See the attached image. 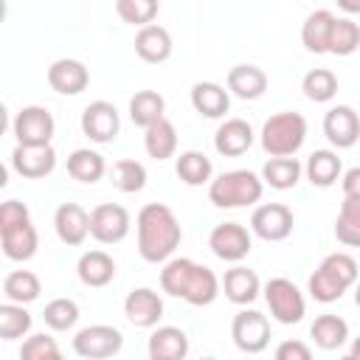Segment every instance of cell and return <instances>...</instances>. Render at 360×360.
Instances as JSON below:
<instances>
[{
    "label": "cell",
    "instance_id": "4316f807",
    "mask_svg": "<svg viewBox=\"0 0 360 360\" xmlns=\"http://www.w3.org/2000/svg\"><path fill=\"white\" fill-rule=\"evenodd\" d=\"M304 172H307V180H309L312 186H318V188H329V186L338 183L343 166H340L338 152H332V149H315V152L307 158Z\"/></svg>",
    "mask_w": 360,
    "mask_h": 360
},
{
    "label": "cell",
    "instance_id": "74e56055",
    "mask_svg": "<svg viewBox=\"0 0 360 360\" xmlns=\"http://www.w3.org/2000/svg\"><path fill=\"white\" fill-rule=\"evenodd\" d=\"M301 90H304V96H307L309 101L326 104V101H332L335 93H338V76H335L329 68H315V70H309V73L304 76Z\"/></svg>",
    "mask_w": 360,
    "mask_h": 360
},
{
    "label": "cell",
    "instance_id": "d6a6232c",
    "mask_svg": "<svg viewBox=\"0 0 360 360\" xmlns=\"http://www.w3.org/2000/svg\"><path fill=\"white\" fill-rule=\"evenodd\" d=\"M42 292V284L37 278V273L31 270H14L3 278V295L6 301H14V304H31L37 301Z\"/></svg>",
    "mask_w": 360,
    "mask_h": 360
},
{
    "label": "cell",
    "instance_id": "ee69618b",
    "mask_svg": "<svg viewBox=\"0 0 360 360\" xmlns=\"http://www.w3.org/2000/svg\"><path fill=\"white\" fill-rule=\"evenodd\" d=\"M318 267H323L326 273H332L343 287H352L354 281H357V276H360V267H357V262L349 256V253H329V256H323V262L318 264Z\"/></svg>",
    "mask_w": 360,
    "mask_h": 360
},
{
    "label": "cell",
    "instance_id": "7a4b0ae2",
    "mask_svg": "<svg viewBox=\"0 0 360 360\" xmlns=\"http://www.w3.org/2000/svg\"><path fill=\"white\" fill-rule=\"evenodd\" d=\"M264 191V180L248 169H233V172H222L217 180L208 183V200L217 208H242V205H253L262 200Z\"/></svg>",
    "mask_w": 360,
    "mask_h": 360
},
{
    "label": "cell",
    "instance_id": "5b68a950",
    "mask_svg": "<svg viewBox=\"0 0 360 360\" xmlns=\"http://www.w3.org/2000/svg\"><path fill=\"white\" fill-rule=\"evenodd\" d=\"M124 346V335L121 329L110 326V323H93L76 332L73 338V352L84 360H104L118 354Z\"/></svg>",
    "mask_w": 360,
    "mask_h": 360
},
{
    "label": "cell",
    "instance_id": "cb8c5ba5",
    "mask_svg": "<svg viewBox=\"0 0 360 360\" xmlns=\"http://www.w3.org/2000/svg\"><path fill=\"white\" fill-rule=\"evenodd\" d=\"M332 22H335V14L329 8H318V11L307 14V20L301 25V42L309 53H329Z\"/></svg>",
    "mask_w": 360,
    "mask_h": 360
},
{
    "label": "cell",
    "instance_id": "60d3db41",
    "mask_svg": "<svg viewBox=\"0 0 360 360\" xmlns=\"http://www.w3.org/2000/svg\"><path fill=\"white\" fill-rule=\"evenodd\" d=\"M191 267H194V262L186 259V256L169 259V262L163 264V270H160V287H163V292H169V295H174V298H183L186 281H188V276H191Z\"/></svg>",
    "mask_w": 360,
    "mask_h": 360
},
{
    "label": "cell",
    "instance_id": "83f0119b",
    "mask_svg": "<svg viewBox=\"0 0 360 360\" xmlns=\"http://www.w3.org/2000/svg\"><path fill=\"white\" fill-rule=\"evenodd\" d=\"M309 338H312V343L318 349H326V352L340 349L349 340V323L340 315H332V312L318 315L312 321V326H309Z\"/></svg>",
    "mask_w": 360,
    "mask_h": 360
},
{
    "label": "cell",
    "instance_id": "603a6c76",
    "mask_svg": "<svg viewBox=\"0 0 360 360\" xmlns=\"http://www.w3.org/2000/svg\"><path fill=\"white\" fill-rule=\"evenodd\" d=\"M191 107L205 118H222L231 107V96L217 82H197L191 87Z\"/></svg>",
    "mask_w": 360,
    "mask_h": 360
},
{
    "label": "cell",
    "instance_id": "d4e9b609",
    "mask_svg": "<svg viewBox=\"0 0 360 360\" xmlns=\"http://www.w3.org/2000/svg\"><path fill=\"white\" fill-rule=\"evenodd\" d=\"M228 90L245 101H253L267 90V73L256 65H233L228 70Z\"/></svg>",
    "mask_w": 360,
    "mask_h": 360
},
{
    "label": "cell",
    "instance_id": "ab89813d",
    "mask_svg": "<svg viewBox=\"0 0 360 360\" xmlns=\"http://www.w3.org/2000/svg\"><path fill=\"white\" fill-rule=\"evenodd\" d=\"M42 318H45V326L53 329V332H68L76 326L79 321V304L73 298H53L45 304L42 309Z\"/></svg>",
    "mask_w": 360,
    "mask_h": 360
},
{
    "label": "cell",
    "instance_id": "f907efd6",
    "mask_svg": "<svg viewBox=\"0 0 360 360\" xmlns=\"http://www.w3.org/2000/svg\"><path fill=\"white\" fill-rule=\"evenodd\" d=\"M349 354H352L354 360H360V338H354V343H352V349H349Z\"/></svg>",
    "mask_w": 360,
    "mask_h": 360
},
{
    "label": "cell",
    "instance_id": "f35d334b",
    "mask_svg": "<svg viewBox=\"0 0 360 360\" xmlns=\"http://www.w3.org/2000/svg\"><path fill=\"white\" fill-rule=\"evenodd\" d=\"M360 48V25L349 17H335L332 34H329V53L349 56Z\"/></svg>",
    "mask_w": 360,
    "mask_h": 360
},
{
    "label": "cell",
    "instance_id": "5bb4252c",
    "mask_svg": "<svg viewBox=\"0 0 360 360\" xmlns=\"http://www.w3.org/2000/svg\"><path fill=\"white\" fill-rule=\"evenodd\" d=\"M124 315L132 326L141 329H152L158 326V321L163 318V301L155 290L149 287H135L127 298H124Z\"/></svg>",
    "mask_w": 360,
    "mask_h": 360
},
{
    "label": "cell",
    "instance_id": "7c38bea8",
    "mask_svg": "<svg viewBox=\"0 0 360 360\" xmlns=\"http://www.w3.org/2000/svg\"><path fill=\"white\" fill-rule=\"evenodd\" d=\"M121 129L118 110L110 101H90L82 110V132L96 143H110Z\"/></svg>",
    "mask_w": 360,
    "mask_h": 360
},
{
    "label": "cell",
    "instance_id": "2e32d148",
    "mask_svg": "<svg viewBox=\"0 0 360 360\" xmlns=\"http://www.w3.org/2000/svg\"><path fill=\"white\" fill-rule=\"evenodd\" d=\"M48 84L62 96H79L90 84V73L79 59H56L48 68Z\"/></svg>",
    "mask_w": 360,
    "mask_h": 360
},
{
    "label": "cell",
    "instance_id": "b9f144b4",
    "mask_svg": "<svg viewBox=\"0 0 360 360\" xmlns=\"http://www.w3.org/2000/svg\"><path fill=\"white\" fill-rule=\"evenodd\" d=\"M307 290H309V295H312L315 301H321V304H332V301H340V295H343L349 287H343L332 273H326L323 267H318V270L309 276Z\"/></svg>",
    "mask_w": 360,
    "mask_h": 360
},
{
    "label": "cell",
    "instance_id": "30bf717a",
    "mask_svg": "<svg viewBox=\"0 0 360 360\" xmlns=\"http://www.w3.org/2000/svg\"><path fill=\"white\" fill-rule=\"evenodd\" d=\"M11 169L25 180H42L56 169V149L51 143H17L11 152Z\"/></svg>",
    "mask_w": 360,
    "mask_h": 360
},
{
    "label": "cell",
    "instance_id": "484cf974",
    "mask_svg": "<svg viewBox=\"0 0 360 360\" xmlns=\"http://www.w3.org/2000/svg\"><path fill=\"white\" fill-rule=\"evenodd\" d=\"M219 295V278L214 276L211 267L205 264H197L191 267V276L186 281V292H183V301L191 304V307H208L214 298Z\"/></svg>",
    "mask_w": 360,
    "mask_h": 360
},
{
    "label": "cell",
    "instance_id": "681fc988",
    "mask_svg": "<svg viewBox=\"0 0 360 360\" xmlns=\"http://www.w3.org/2000/svg\"><path fill=\"white\" fill-rule=\"evenodd\" d=\"M338 8H343L346 14H360V0H335Z\"/></svg>",
    "mask_w": 360,
    "mask_h": 360
},
{
    "label": "cell",
    "instance_id": "1f68e13d",
    "mask_svg": "<svg viewBox=\"0 0 360 360\" xmlns=\"http://www.w3.org/2000/svg\"><path fill=\"white\" fill-rule=\"evenodd\" d=\"M301 172H304V166H301L298 158H292V155H287V158H270V160L262 166V180H264L270 188L287 191V188H292V186L301 180Z\"/></svg>",
    "mask_w": 360,
    "mask_h": 360
},
{
    "label": "cell",
    "instance_id": "ac0fdd59",
    "mask_svg": "<svg viewBox=\"0 0 360 360\" xmlns=\"http://www.w3.org/2000/svg\"><path fill=\"white\" fill-rule=\"evenodd\" d=\"M135 53L149 65L166 62L172 56V34L158 22L141 25L135 34Z\"/></svg>",
    "mask_w": 360,
    "mask_h": 360
},
{
    "label": "cell",
    "instance_id": "9a60e30c",
    "mask_svg": "<svg viewBox=\"0 0 360 360\" xmlns=\"http://www.w3.org/2000/svg\"><path fill=\"white\" fill-rule=\"evenodd\" d=\"M53 228H56L59 242L76 248L90 233V214L79 202H62L56 208V214H53Z\"/></svg>",
    "mask_w": 360,
    "mask_h": 360
},
{
    "label": "cell",
    "instance_id": "c3c4849f",
    "mask_svg": "<svg viewBox=\"0 0 360 360\" xmlns=\"http://www.w3.org/2000/svg\"><path fill=\"white\" fill-rule=\"evenodd\" d=\"M340 186H343V194H360V166H352L349 172H343Z\"/></svg>",
    "mask_w": 360,
    "mask_h": 360
},
{
    "label": "cell",
    "instance_id": "52a82bcc",
    "mask_svg": "<svg viewBox=\"0 0 360 360\" xmlns=\"http://www.w3.org/2000/svg\"><path fill=\"white\" fill-rule=\"evenodd\" d=\"M11 132H14L17 143L39 146V143H51V138H53V132H56V121H53V115H51L45 107L31 104V107H22V110L14 115Z\"/></svg>",
    "mask_w": 360,
    "mask_h": 360
},
{
    "label": "cell",
    "instance_id": "e0dca14e",
    "mask_svg": "<svg viewBox=\"0 0 360 360\" xmlns=\"http://www.w3.org/2000/svg\"><path fill=\"white\" fill-rule=\"evenodd\" d=\"M253 146V127L245 118H228L214 135V149L225 158H239Z\"/></svg>",
    "mask_w": 360,
    "mask_h": 360
},
{
    "label": "cell",
    "instance_id": "e575fe53",
    "mask_svg": "<svg viewBox=\"0 0 360 360\" xmlns=\"http://www.w3.org/2000/svg\"><path fill=\"white\" fill-rule=\"evenodd\" d=\"M174 172H177V177L186 186H202V183L211 180L214 166H211V158L208 155H202L197 149H188V152H180V158L174 163Z\"/></svg>",
    "mask_w": 360,
    "mask_h": 360
},
{
    "label": "cell",
    "instance_id": "d590c367",
    "mask_svg": "<svg viewBox=\"0 0 360 360\" xmlns=\"http://www.w3.org/2000/svg\"><path fill=\"white\" fill-rule=\"evenodd\" d=\"M31 312L25 309V304H14V301H6L0 304V338L3 340H17V338H25L31 332Z\"/></svg>",
    "mask_w": 360,
    "mask_h": 360
},
{
    "label": "cell",
    "instance_id": "f6af8a7d",
    "mask_svg": "<svg viewBox=\"0 0 360 360\" xmlns=\"http://www.w3.org/2000/svg\"><path fill=\"white\" fill-rule=\"evenodd\" d=\"M20 357L22 360H59L62 352H59V346L51 335L37 332V335L25 338V343L20 346Z\"/></svg>",
    "mask_w": 360,
    "mask_h": 360
},
{
    "label": "cell",
    "instance_id": "4fadbf2b",
    "mask_svg": "<svg viewBox=\"0 0 360 360\" xmlns=\"http://www.w3.org/2000/svg\"><path fill=\"white\" fill-rule=\"evenodd\" d=\"M323 135L338 149L354 146L357 138H360V118H357V112L349 104H338V107L326 110V115H323Z\"/></svg>",
    "mask_w": 360,
    "mask_h": 360
},
{
    "label": "cell",
    "instance_id": "7bdbcfd3",
    "mask_svg": "<svg viewBox=\"0 0 360 360\" xmlns=\"http://www.w3.org/2000/svg\"><path fill=\"white\" fill-rule=\"evenodd\" d=\"M160 3L158 0H115V11L129 25H149L158 17Z\"/></svg>",
    "mask_w": 360,
    "mask_h": 360
},
{
    "label": "cell",
    "instance_id": "8fae6325",
    "mask_svg": "<svg viewBox=\"0 0 360 360\" xmlns=\"http://www.w3.org/2000/svg\"><path fill=\"white\" fill-rule=\"evenodd\" d=\"M208 248L222 262H242L250 253L253 239H250V233H248L245 225H239V222H222V225H217L211 231Z\"/></svg>",
    "mask_w": 360,
    "mask_h": 360
},
{
    "label": "cell",
    "instance_id": "7dc6e473",
    "mask_svg": "<svg viewBox=\"0 0 360 360\" xmlns=\"http://www.w3.org/2000/svg\"><path fill=\"white\" fill-rule=\"evenodd\" d=\"M312 349L301 340H284L276 346V360H309Z\"/></svg>",
    "mask_w": 360,
    "mask_h": 360
},
{
    "label": "cell",
    "instance_id": "836d02e7",
    "mask_svg": "<svg viewBox=\"0 0 360 360\" xmlns=\"http://www.w3.org/2000/svg\"><path fill=\"white\" fill-rule=\"evenodd\" d=\"M104 172H107V163L93 149H76L68 158V174L79 183H96L104 177Z\"/></svg>",
    "mask_w": 360,
    "mask_h": 360
},
{
    "label": "cell",
    "instance_id": "f546056e",
    "mask_svg": "<svg viewBox=\"0 0 360 360\" xmlns=\"http://www.w3.org/2000/svg\"><path fill=\"white\" fill-rule=\"evenodd\" d=\"M335 236L346 248H360V194H346L335 219Z\"/></svg>",
    "mask_w": 360,
    "mask_h": 360
},
{
    "label": "cell",
    "instance_id": "277c9868",
    "mask_svg": "<svg viewBox=\"0 0 360 360\" xmlns=\"http://www.w3.org/2000/svg\"><path fill=\"white\" fill-rule=\"evenodd\" d=\"M264 301H267V309L270 315L290 326V323H298L307 312V301H304V292L284 276H276L264 284Z\"/></svg>",
    "mask_w": 360,
    "mask_h": 360
},
{
    "label": "cell",
    "instance_id": "3957f363",
    "mask_svg": "<svg viewBox=\"0 0 360 360\" xmlns=\"http://www.w3.org/2000/svg\"><path fill=\"white\" fill-rule=\"evenodd\" d=\"M307 141V118L301 112H276L262 127V149L270 158L295 155Z\"/></svg>",
    "mask_w": 360,
    "mask_h": 360
},
{
    "label": "cell",
    "instance_id": "9c48e42d",
    "mask_svg": "<svg viewBox=\"0 0 360 360\" xmlns=\"http://www.w3.org/2000/svg\"><path fill=\"white\" fill-rule=\"evenodd\" d=\"M295 217L284 202H262L250 214V231L264 242H281L292 233Z\"/></svg>",
    "mask_w": 360,
    "mask_h": 360
},
{
    "label": "cell",
    "instance_id": "f1b7e54d",
    "mask_svg": "<svg viewBox=\"0 0 360 360\" xmlns=\"http://www.w3.org/2000/svg\"><path fill=\"white\" fill-rule=\"evenodd\" d=\"M143 149L155 160H166V158L174 155V149H177V129H174V124L166 115L143 129Z\"/></svg>",
    "mask_w": 360,
    "mask_h": 360
},
{
    "label": "cell",
    "instance_id": "d6986e66",
    "mask_svg": "<svg viewBox=\"0 0 360 360\" xmlns=\"http://www.w3.org/2000/svg\"><path fill=\"white\" fill-rule=\"evenodd\" d=\"M222 290H225V298H228V301H233V304H239V307H248V304H253V301L259 298L262 281H259V276H256L250 267L233 264V267L225 270V276H222Z\"/></svg>",
    "mask_w": 360,
    "mask_h": 360
},
{
    "label": "cell",
    "instance_id": "4dcf8cb0",
    "mask_svg": "<svg viewBox=\"0 0 360 360\" xmlns=\"http://www.w3.org/2000/svg\"><path fill=\"white\" fill-rule=\"evenodd\" d=\"M163 112H166V101H163V96L158 90H138L129 98V118L141 129H146L155 121H160Z\"/></svg>",
    "mask_w": 360,
    "mask_h": 360
},
{
    "label": "cell",
    "instance_id": "8d00e7d4",
    "mask_svg": "<svg viewBox=\"0 0 360 360\" xmlns=\"http://www.w3.org/2000/svg\"><path fill=\"white\" fill-rule=\"evenodd\" d=\"M110 183L124 194H135L146 186V169H143V163H138L132 158L115 160L110 169Z\"/></svg>",
    "mask_w": 360,
    "mask_h": 360
},
{
    "label": "cell",
    "instance_id": "8992f818",
    "mask_svg": "<svg viewBox=\"0 0 360 360\" xmlns=\"http://www.w3.org/2000/svg\"><path fill=\"white\" fill-rule=\"evenodd\" d=\"M231 338H233L236 349L245 352V354L264 352L267 343H270V321H267V315H262L256 309H239L233 315V323H231Z\"/></svg>",
    "mask_w": 360,
    "mask_h": 360
},
{
    "label": "cell",
    "instance_id": "ffe728a7",
    "mask_svg": "<svg viewBox=\"0 0 360 360\" xmlns=\"http://www.w3.org/2000/svg\"><path fill=\"white\" fill-rule=\"evenodd\" d=\"M0 245H3V253L6 259L11 262H25L37 253L39 248V236H37V228L31 225V219L20 222V225H11V228H0Z\"/></svg>",
    "mask_w": 360,
    "mask_h": 360
},
{
    "label": "cell",
    "instance_id": "6da1fadb",
    "mask_svg": "<svg viewBox=\"0 0 360 360\" xmlns=\"http://www.w3.org/2000/svg\"><path fill=\"white\" fill-rule=\"evenodd\" d=\"M135 228H138V253L149 264L166 262L183 239L174 211L163 202H146L135 217Z\"/></svg>",
    "mask_w": 360,
    "mask_h": 360
},
{
    "label": "cell",
    "instance_id": "816d5d0a",
    "mask_svg": "<svg viewBox=\"0 0 360 360\" xmlns=\"http://www.w3.org/2000/svg\"><path fill=\"white\" fill-rule=\"evenodd\" d=\"M354 304L360 307V284H357V290H354Z\"/></svg>",
    "mask_w": 360,
    "mask_h": 360
},
{
    "label": "cell",
    "instance_id": "44dd1931",
    "mask_svg": "<svg viewBox=\"0 0 360 360\" xmlns=\"http://www.w3.org/2000/svg\"><path fill=\"white\" fill-rule=\"evenodd\" d=\"M146 349L149 360H183L188 354V335L180 326H158Z\"/></svg>",
    "mask_w": 360,
    "mask_h": 360
},
{
    "label": "cell",
    "instance_id": "7402d4cb",
    "mask_svg": "<svg viewBox=\"0 0 360 360\" xmlns=\"http://www.w3.org/2000/svg\"><path fill=\"white\" fill-rule=\"evenodd\" d=\"M76 273L84 287H107L115 278V262L104 250H87V253H82Z\"/></svg>",
    "mask_w": 360,
    "mask_h": 360
},
{
    "label": "cell",
    "instance_id": "bcb514c9",
    "mask_svg": "<svg viewBox=\"0 0 360 360\" xmlns=\"http://www.w3.org/2000/svg\"><path fill=\"white\" fill-rule=\"evenodd\" d=\"M25 219H31V214H28V208H25L20 200H6V202L0 205V228L20 225V222H25Z\"/></svg>",
    "mask_w": 360,
    "mask_h": 360
},
{
    "label": "cell",
    "instance_id": "ba28073f",
    "mask_svg": "<svg viewBox=\"0 0 360 360\" xmlns=\"http://www.w3.org/2000/svg\"><path fill=\"white\" fill-rule=\"evenodd\" d=\"M129 211L118 202H101L90 211V236L101 245H115L129 233Z\"/></svg>",
    "mask_w": 360,
    "mask_h": 360
}]
</instances>
